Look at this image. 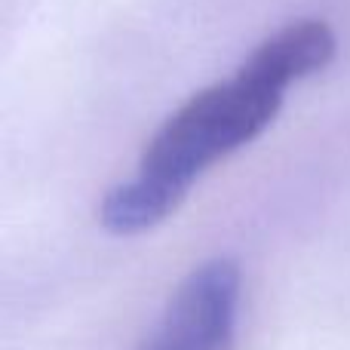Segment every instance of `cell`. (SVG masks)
Here are the masks:
<instances>
[{"mask_svg": "<svg viewBox=\"0 0 350 350\" xmlns=\"http://www.w3.org/2000/svg\"><path fill=\"white\" fill-rule=\"evenodd\" d=\"M335 31L323 18L283 25L240 62L230 77L200 90L157 129L135 175L98 203V224L111 237L160 228L200 178L273 123L286 92L335 59Z\"/></svg>", "mask_w": 350, "mask_h": 350, "instance_id": "6da1fadb", "label": "cell"}, {"mask_svg": "<svg viewBox=\"0 0 350 350\" xmlns=\"http://www.w3.org/2000/svg\"><path fill=\"white\" fill-rule=\"evenodd\" d=\"M243 301L240 261L218 255L197 265L139 350H234Z\"/></svg>", "mask_w": 350, "mask_h": 350, "instance_id": "7a4b0ae2", "label": "cell"}]
</instances>
